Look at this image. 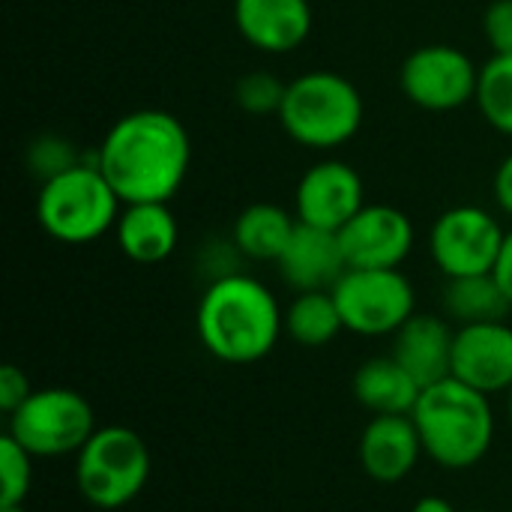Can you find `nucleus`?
Returning a JSON list of instances; mask_svg holds the SVG:
<instances>
[{"instance_id": "9d476101", "label": "nucleus", "mask_w": 512, "mask_h": 512, "mask_svg": "<svg viewBox=\"0 0 512 512\" xmlns=\"http://www.w3.org/2000/svg\"><path fill=\"white\" fill-rule=\"evenodd\" d=\"M480 66L456 45L432 42L414 48L399 69L402 96L423 111H456L477 99Z\"/></svg>"}, {"instance_id": "1a4fd4ad", "label": "nucleus", "mask_w": 512, "mask_h": 512, "mask_svg": "<svg viewBox=\"0 0 512 512\" xmlns=\"http://www.w3.org/2000/svg\"><path fill=\"white\" fill-rule=\"evenodd\" d=\"M507 231L495 213L477 204L444 210L429 231V255L444 279L495 273Z\"/></svg>"}, {"instance_id": "dca6fc26", "label": "nucleus", "mask_w": 512, "mask_h": 512, "mask_svg": "<svg viewBox=\"0 0 512 512\" xmlns=\"http://www.w3.org/2000/svg\"><path fill=\"white\" fill-rule=\"evenodd\" d=\"M276 270L288 288L303 291H333V285L345 276L348 264L342 255V243L336 231L312 228L297 222L294 237L276 261Z\"/></svg>"}, {"instance_id": "72a5a7b5", "label": "nucleus", "mask_w": 512, "mask_h": 512, "mask_svg": "<svg viewBox=\"0 0 512 512\" xmlns=\"http://www.w3.org/2000/svg\"><path fill=\"white\" fill-rule=\"evenodd\" d=\"M468 512H489V510H468Z\"/></svg>"}, {"instance_id": "f03ea898", "label": "nucleus", "mask_w": 512, "mask_h": 512, "mask_svg": "<svg viewBox=\"0 0 512 512\" xmlns=\"http://www.w3.org/2000/svg\"><path fill=\"white\" fill-rule=\"evenodd\" d=\"M195 330L204 351L219 363L252 366L273 354L285 330V312L264 282L249 273H231L207 282Z\"/></svg>"}, {"instance_id": "423d86ee", "label": "nucleus", "mask_w": 512, "mask_h": 512, "mask_svg": "<svg viewBox=\"0 0 512 512\" xmlns=\"http://www.w3.org/2000/svg\"><path fill=\"white\" fill-rule=\"evenodd\" d=\"M150 447L129 426H99L75 456V486L96 510L132 504L150 480Z\"/></svg>"}, {"instance_id": "4be33fe9", "label": "nucleus", "mask_w": 512, "mask_h": 512, "mask_svg": "<svg viewBox=\"0 0 512 512\" xmlns=\"http://www.w3.org/2000/svg\"><path fill=\"white\" fill-rule=\"evenodd\" d=\"M345 330L333 291H303L285 309V333L303 348H324Z\"/></svg>"}, {"instance_id": "aec40b11", "label": "nucleus", "mask_w": 512, "mask_h": 512, "mask_svg": "<svg viewBox=\"0 0 512 512\" xmlns=\"http://www.w3.org/2000/svg\"><path fill=\"white\" fill-rule=\"evenodd\" d=\"M297 231V216L288 213L282 204L273 201H258L240 210L231 228V243L246 261H261V264H276L279 255L285 252L288 240Z\"/></svg>"}, {"instance_id": "4468645a", "label": "nucleus", "mask_w": 512, "mask_h": 512, "mask_svg": "<svg viewBox=\"0 0 512 512\" xmlns=\"http://www.w3.org/2000/svg\"><path fill=\"white\" fill-rule=\"evenodd\" d=\"M237 33L261 54L297 51L315 24L309 0H234Z\"/></svg>"}, {"instance_id": "a878e982", "label": "nucleus", "mask_w": 512, "mask_h": 512, "mask_svg": "<svg viewBox=\"0 0 512 512\" xmlns=\"http://www.w3.org/2000/svg\"><path fill=\"white\" fill-rule=\"evenodd\" d=\"M78 153L72 147V141L60 138V135H39L30 147H27V165L39 180H48L72 165H78Z\"/></svg>"}, {"instance_id": "c85d7f7f", "label": "nucleus", "mask_w": 512, "mask_h": 512, "mask_svg": "<svg viewBox=\"0 0 512 512\" xmlns=\"http://www.w3.org/2000/svg\"><path fill=\"white\" fill-rule=\"evenodd\" d=\"M492 195H495V204L504 216L512 219V153H507L495 171V180H492Z\"/></svg>"}, {"instance_id": "cd10ccee", "label": "nucleus", "mask_w": 512, "mask_h": 512, "mask_svg": "<svg viewBox=\"0 0 512 512\" xmlns=\"http://www.w3.org/2000/svg\"><path fill=\"white\" fill-rule=\"evenodd\" d=\"M30 393H33L30 378H27L18 366L6 363V366L0 369V411L9 417L12 411H18V408L27 402Z\"/></svg>"}, {"instance_id": "a211bd4d", "label": "nucleus", "mask_w": 512, "mask_h": 512, "mask_svg": "<svg viewBox=\"0 0 512 512\" xmlns=\"http://www.w3.org/2000/svg\"><path fill=\"white\" fill-rule=\"evenodd\" d=\"M114 240L129 261L150 267L174 255L180 243V225L171 207L162 201L123 204L114 225Z\"/></svg>"}, {"instance_id": "412c9836", "label": "nucleus", "mask_w": 512, "mask_h": 512, "mask_svg": "<svg viewBox=\"0 0 512 512\" xmlns=\"http://www.w3.org/2000/svg\"><path fill=\"white\" fill-rule=\"evenodd\" d=\"M441 306H444L447 321L456 327L507 321V315L512 312L510 297L504 294L495 273L447 279L441 291Z\"/></svg>"}, {"instance_id": "2eb2a0df", "label": "nucleus", "mask_w": 512, "mask_h": 512, "mask_svg": "<svg viewBox=\"0 0 512 512\" xmlns=\"http://www.w3.org/2000/svg\"><path fill=\"white\" fill-rule=\"evenodd\" d=\"M357 456L369 480L393 486L411 477L420 456L426 453L411 414H381L366 423L357 444Z\"/></svg>"}, {"instance_id": "c756f323", "label": "nucleus", "mask_w": 512, "mask_h": 512, "mask_svg": "<svg viewBox=\"0 0 512 512\" xmlns=\"http://www.w3.org/2000/svg\"><path fill=\"white\" fill-rule=\"evenodd\" d=\"M495 279L501 282L504 294L510 297V303H512V228L507 231V240H504L501 258H498V264H495Z\"/></svg>"}, {"instance_id": "9b49d317", "label": "nucleus", "mask_w": 512, "mask_h": 512, "mask_svg": "<svg viewBox=\"0 0 512 512\" xmlns=\"http://www.w3.org/2000/svg\"><path fill=\"white\" fill-rule=\"evenodd\" d=\"M339 243L348 270H402L414 252L417 231L405 210L393 204H366L339 231Z\"/></svg>"}, {"instance_id": "6e6552de", "label": "nucleus", "mask_w": 512, "mask_h": 512, "mask_svg": "<svg viewBox=\"0 0 512 512\" xmlns=\"http://www.w3.org/2000/svg\"><path fill=\"white\" fill-rule=\"evenodd\" d=\"M333 300L345 330L366 339L393 336L417 312V291L402 270H345Z\"/></svg>"}, {"instance_id": "39448f33", "label": "nucleus", "mask_w": 512, "mask_h": 512, "mask_svg": "<svg viewBox=\"0 0 512 512\" xmlns=\"http://www.w3.org/2000/svg\"><path fill=\"white\" fill-rule=\"evenodd\" d=\"M123 201L90 159L42 180L36 195L39 228L63 246H87L114 231Z\"/></svg>"}, {"instance_id": "20e7f679", "label": "nucleus", "mask_w": 512, "mask_h": 512, "mask_svg": "<svg viewBox=\"0 0 512 512\" xmlns=\"http://www.w3.org/2000/svg\"><path fill=\"white\" fill-rule=\"evenodd\" d=\"M363 96L357 84L333 69H312L288 81L276 114L285 135L306 150H339L363 126Z\"/></svg>"}, {"instance_id": "473e14b6", "label": "nucleus", "mask_w": 512, "mask_h": 512, "mask_svg": "<svg viewBox=\"0 0 512 512\" xmlns=\"http://www.w3.org/2000/svg\"><path fill=\"white\" fill-rule=\"evenodd\" d=\"M507 411H510V423H512V390L507 393Z\"/></svg>"}, {"instance_id": "f3484780", "label": "nucleus", "mask_w": 512, "mask_h": 512, "mask_svg": "<svg viewBox=\"0 0 512 512\" xmlns=\"http://www.w3.org/2000/svg\"><path fill=\"white\" fill-rule=\"evenodd\" d=\"M453 339L456 327L447 318L414 312L393 333V357L417 378L420 387H429L453 375Z\"/></svg>"}, {"instance_id": "0eeeda50", "label": "nucleus", "mask_w": 512, "mask_h": 512, "mask_svg": "<svg viewBox=\"0 0 512 512\" xmlns=\"http://www.w3.org/2000/svg\"><path fill=\"white\" fill-rule=\"evenodd\" d=\"M96 429L93 405L69 387L33 390L6 423V435L15 438L33 459L78 456Z\"/></svg>"}, {"instance_id": "5701e85b", "label": "nucleus", "mask_w": 512, "mask_h": 512, "mask_svg": "<svg viewBox=\"0 0 512 512\" xmlns=\"http://www.w3.org/2000/svg\"><path fill=\"white\" fill-rule=\"evenodd\" d=\"M474 105L495 132L512 138V54H492L480 66Z\"/></svg>"}, {"instance_id": "7c9ffc66", "label": "nucleus", "mask_w": 512, "mask_h": 512, "mask_svg": "<svg viewBox=\"0 0 512 512\" xmlns=\"http://www.w3.org/2000/svg\"><path fill=\"white\" fill-rule=\"evenodd\" d=\"M411 512H459L447 498H438V495H426L414 504Z\"/></svg>"}, {"instance_id": "7ed1b4c3", "label": "nucleus", "mask_w": 512, "mask_h": 512, "mask_svg": "<svg viewBox=\"0 0 512 512\" xmlns=\"http://www.w3.org/2000/svg\"><path fill=\"white\" fill-rule=\"evenodd\" d=\"M411 420L420 432L423 453L447 471L480 465L495 441V411L489 396L453 375L423 387Z\"/></svg>"}, {"instance_id": "f257e3e1", "label": "nucleus", "mask_w": 512, "mask_h": 512, "mask_svg": "<svg viewBox=\"0 0 512 512\" xmlns=\"http://www.w3.org/2000/svg\"><path fill=\"white\" fill-rule=\"evenodd\" d=\"M93 162L123 204H171L192 168V138L171 111L138 108L111 123Z\"/></svg>"}, {"instance_id": "ddd939ff", "label": "nucleus", "mask_w": 512, "mask_h": 512, "mask_svg": "<svg viewBox=\"0 0 512 512\" xmlns=\"http://www.w3.org/2000/svg\"><path fill=\"white\" fill-rule=\"evenodd\" d=\"M453 378L498 396L512 390V327L507 321L456 327L453 339Z\"/></svg>"}, {"instance_id": "2f4dec72", "label": "nucleus", "mask_w": 512, "mask_h": 512, "mask_svg": "<svg viewBox=\"0 0 512 512\" xmlns=\"http://www.w3.org/2000/svg\"><path fill=\"white\" fill-rule=\"evenodd\" d=\"M0 512H27V510H24V504H18V507H0Z\"/></svg>"}, {"instance_id": "6ab92c4d", "label": "nucleus", "mask_w": 512, "mask_h": 512, "mask_svg": "<svg viewBox=\"0 0 512 512\" xmlns=\"http://www.w3.org/2000/svg\"><path fill=\"white\" fill-rule=\"evenodd\" d=\"M351 393L372 417H381V414H411L423 387L390 354V357L366 360L351 378Z\"/></svg>"}, {"instance_id": "393cba45", "label": "nucleus", "mask_w": 512, "mask_h": 512, "mask_svg": "<svg viewBox=\"0 0 512 512\" xmlns=\"http://www.w3.org/2000/svg\"><path fill=\"white\" fill-rule=\"evenodd\" d=\"M0 507H18L33 486V456L9 435L0 438Z\"/></svg>"}, {"instance_id": "f8f14e48", "label": "nucleus", "mask_w": 512, "mask_h": 512, "mask_svg": "<svg viewBox=\"0 0 512 512\" xmlns=\"http://www.w3.org/2000/svg\"><path fill=\"white\" fill-rule=\"evenodd\" d=\"M366 207V186L354 165L321 159L303 171L294 189V216L303 225L342 231Z\"/></svg>"}, {"instance_id": "bb28decb", "label": "nucleus", "mask_w": 512, "mask_h": 512, "mask_svg": "<svg viewBox=\"0 0 512 512\" xmlns=\"http://www.w3.org/2000/svg\"><path fill=\"white\" fill-rule=\"evenodd\" d=\"M483 36L492 54H512V0H492L483 15Z\"/></svg>"}, {"instance_id": "b1692460", "label": "nucleus", "mask_w": 512, "mask_h": 512, "mask_svg": "<svg viewBox=\"0 0 512 512\" xmlns=\"http://www.w3.org/2000/svg\"><path fill=\"white\" fill-rule=\"evenodd\" d=\"M285 81L276 78L267 69H252L246 75L237 78L234 84V102L240 111L252 114V117H264V114H279L282 99H285Z\"/></svg>"}]
</instances>
